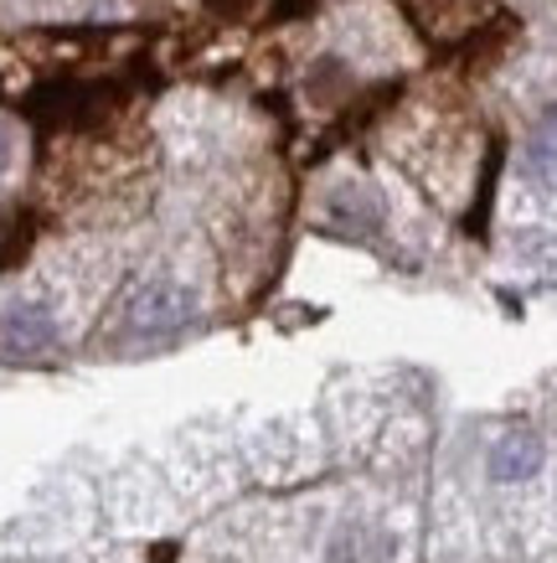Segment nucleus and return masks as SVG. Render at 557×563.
Returning a JSON list of instances; mask_svg holds the SVG:
<instances>
[{
	"instance_id": "nucleus-1",
	"label": "nucleus",
	"mask_w": 557,
	"mask_h": 563,
	"mask_svg": "<svg viewBox=\"0 0 557 563\" xmlns=\"http://www.w3.org/2000/svg\"><path fill=\"white\" fill-rule=\"evenodd\" d=\"M191 310H197V300L181 285H151L130 306V331L135 336H160V331H176V325L191 321Z\"/></svg>"
},
{
	"instance_id": "nucleus-2",
	"label": "nucleus",
	"mask_w": 557,
	"mask_h": 563,
	"mask_svg": "<svg viewBox=\"0 0 557 563\" xmlns=\"http://www.w3.org/2000/svg\"><path fill=\"white\" fill-rule=\"evenodd\" d=\"M52 342H57V321H52L47 306L16 300V306L0 310V346H5V352L26 357V352H47Z\"/></svg>"
},
{
	"instance_id": "nucleus-3",
	"label": "nucleus",
	"mask_w": 557,
	"mask_h": 563,
	"mask_svg": "<svg viewBox=\"0 0 557 563\" xmlns=\"http://www.w3.org/2000/svg\"><path fill=\"white\" fill-rule=\"evenodd\" d=\"M542 471V440L537 434H501L490 444V476L495 481H526Z\"/></svg>"
},
{
	"instance_id": "nucleus-4",
	"label": "nucleus",
	"mask_w": 557,
	"mask_h": 563,
	"mask_svg": "<svg viewBox=\"0 0 557 563\" xmlns=\"http://www.w3.org/2000/svg\"><path fill=\"white\" fill-rule=\"evenodd\" d=\"M341 563H382L392 553V538L388 532L367 528V522H352V528L336 538V548H331Z\"/></svg>"
},
{
	"instance_id": "nucleus-5",
	"label": "nucleus",
	"mask_w": 557,
	"mask_h": 563,
	"mask_svg": "<svg viewBox=\"0 0 557 563\" xmlns=\"http://www.w3.org/2000/svg\"><path fill=\"white\" fill-rule=\"evenodd\" d=\"M5 161H11V140L0 135V166H5Z\"/></svg>"
}]
</instances>
